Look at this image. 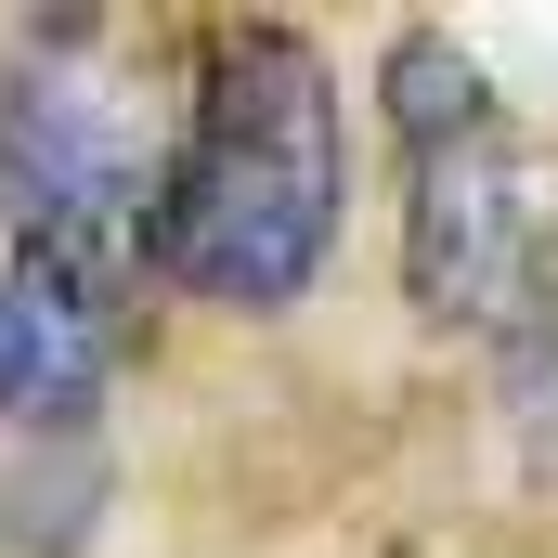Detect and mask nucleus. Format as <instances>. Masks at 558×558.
<instances>
[{
  "instance_id": "obj_2",
  "label": "nucleus",
  "mask_w": 558,
  "mask_h": 558,
  "mask_svg": "<svg viewBox=\"0 0 558 558\" xmlns=\"http://www.w3.org/2000/svg\"><path fill=\"white\" fill-rule=\"evenodd\" d=\"M377 118H390V169H403V299L428 325L494 338L520 312L533 260H546L533 156H520V118H507L494 65L454 26H390Z\"/></svg>"
},
{
  "instance_id": "obj_4",
  "label": "nucleus",
  "mask_w": 558,
  "mask_h": 558,
  "mask_svg": "<svg viewBox=\"0 0 558 558\" xmlns=\"http://www.w3.org/2000/svg\"><path fill=\"white\" fill-rule=\"evenodd\" d=\"M143 338V247H0V428L78 441Z\"/></svg>"
},
{
  "instance_id": "obj_3",
  "label": "nucleus",
  "mask_w": 558,
  "mask_h": 558,
  "mask_svg": "<svg viewBox=\"0 0 558 558\" xmlns=\"http://www.w3.org/2000/svg\"><path fill=\"white\" fill-rule=\"evenodd\" d=\"M169 131L143 118L105 26H39L0 65V247H143Z\"/></svg>"
},
{
  "instance_id": "obj_1",
  "label": "nucleus",
  "mask_w": 558,
  "mask_h": 558,
  "mask_svg": "<svg viewBox=\"0 0 558 558\" xmlns=\"http://www.w3.org/2000/svg\"><path fill=\"white\" fill-rule=\"evenodd\" d=\"M351 208V105L312 26L286 13H234L195 39L182 118H169V169L143 208V274L195 312H286L312 299L325 247Z\"/></svg>"
}]
</instances>
